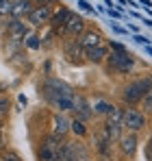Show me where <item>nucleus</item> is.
Wrapping results in <instances>:
<instances>
[{
	"mask_svg": "<svg viewBox=\"0 0 152 161\" xmlns=\"http://www.w3.org/2000/svg\"><path fill=\"white\" fill-rule=\"evenodd\" d=\"M41 94L44 98L50 103L52 107H57L59 111H72L74 107V92L68 83L59 79H46L44 85H41Z\"/></svg>",
	"mask_w": 152,
	"mask_h": 161,
	"instance_id": "1",
	"label": "nucleus"
},
{
	"mask_svg": "<svg viewBox=\"0 0 152 161\" xmlns=\"http://www.w3.org/2000/svg\"><path fill=\"white\" fill-rule=\"evenodd\" d=\"M63 144H65V142L61 139V135H57V133L44 137V142H41V146H39V153H37V159L39 161H57L61 148H63Z\"/></svg>",
	"mask_w": 152,
	"mask_h": 161,
	"instance_id": "2",
	"label": "nucleus"
},
{
	"mask_svg": "<svg viewBox=\"0 0 152 161\" xmlns=\"http://www.w3.org/2000/svg\"><path fill=\"white\" fill-rule=\"evenodd\" d=\"M122 118H124V113L115 107L111 109V113L106 115V124H104V133L102 135L109 142H115V139L122 137Z\"/></svg>",
	"mask_w": 152,
	"mask_h": 161,
	"instance_id": "3",
	"label": "nucleus"
},
{
	"mask_svg": "<svg viewBox=\"0 0 152 161\" xmlns=\"http://www.w3.org/2000/svg\"><path fill=\"white\" fill-rule=\"evenodd\" d=\"M152 87V80L150 79H139L135 80V83H130L126 89H124V94H122V98L126 100V103H139L144 96H146V92Z\"/></svg>",
	"mask_w": 152,
	"mask_h": 161,
	"instance_id": "4",
	"label": "nucleus"
},
{
	"mask_svg": "<svg viewBox=\"0 0 152 161\" xmlns=\"http://www.w3.org/2000/svg\"><path fill=\"white\" fill-rule=\"evenodd\" d=\"M109 68H113L120 74H128L133 70V57L128 54V50H111L109 54Z\"/></svg>",
	"mask_w": 152,
	"mask_h": 161,
	"instance_id": "5",
	"label": "nucleus"
},
{
	"mask_svg": "<svg viewBox=\"0 0 152 161\" xmlns=\"http://www.w3.org/2000/svg\"><path fill=\"white\" fill-rule=\"evenodd\" d=\"M63 54L70 63H83V57H85V50H83V44L80 39H68L63 44Z\"/></svg>",
	"mask_w": 152,
	"mask_h": 161,
	"instance_id": "6",
	"label": "nucleus"
},
{
	"mask_svg": "<svg viewBox=\"0 0 152 161\" xmlns=\"http://www.w3.org/2000/svg\"><path fill=\"white\" fill-rule=\"evenodd\" d=\"M50 7L48 4H37V7H33V11L28 13V22L33 24V26H44V24H50Z\"/></svg>",
	"mask_w": 152,
	"mask_h": 161,
	"instance_id": "7",
	"label": "nucleus"
},
{
	"mask_svg": "<svg viewBox=\"0 0 152 161\" xmlns=\"http://www.w3.org/2000/svg\"><path fill=\"white\" fill-rule=\"evenodd\" d=\"M144 124H146V118L139 113V111H135V109H126L124 111V118H122V126H126L128 131H141L144 129Z\"/></svg>",
	"mask_w": 152,
	"mask_h": 161,
	"instance_id": "8",
	"label": "nucleus"
},
{
	"mask_svg": "<svg viewBox=\"0 0 152 161\" xmlns=\"http://www.w3.org/2000/svg\"><path fill=\"white\" fill-rule=\"evenodd\" d=\"M117 142H120V150H122L124 157H135V153H137V137H135V133L122 135Z\"/></svg>",
	"mask_w": 152,
	"mask_h": 161,
	"instance_id": "9",
	"label": "nucleus"
},
{
	"mask_svg": "<svg viewBox=\"0 0 152 161\" xmlns=\"http://www.w3.org/2000/svg\"><path fill=\"white\" fill-rule=\"evenodd\" d=\"M83 31H85L83 18L76 15V13H72L70 20H68V24H65V28H63V33H65V35H72V37H78V35H83Z\"/></svg>",
	"mask_w": 152,
	"mask_h": 161,
	"instance_id": "10",
	"label": "nucleus"
},
{
	"mask_svg": "<svg viewBox=\"0 0 152 161\" xmlns=\"http://www.w3.org/2000/svg\"><path fill=\"white\" fill-rule=\"evenodd\" d=\"M33 11V2L30 0H11V15L15 18V20H20V18H28V13Z\"/></svg>",
	"mask_w": 152,
	"mask_h": 161,
	"instance_id": "11",
	"label": "nucleus"
},
{
	"mask_svg": "<svg viewBox=\"0 0 152 161\" xmlns=\"http://www.w3.org/2000/svg\"><path fill=\"white\" fill-rule=\"evenodd\" d=\"M80 44H83V50H85V53L91 50V48L104 46V44H102V35H100V33H96V31H87V33H83Z\"/></svg>",
	"mask_w": 152,
	"mask_h": 161,
	"instance_id": "12",
	"label": "nucleus"
},
{
	"mask_svg": "<svg viewBox=\"0 0 152 161\" xmlns=\"http://www.w3.org/2000/svg\"><path fill=\"white\" fill-rule=\"evenodd\" d=\"M70 15H72V11H68V9H59V11H57V13L50 18L52 28H54L57 33H63V28H65V24H68Z\"/></svg>",
	"mask_w": 152,
	"mask_h": 161,
	"instance_id": "13",
	"label": "nucleus"
},
{
	"mask_svg": "<svg viewBox=\"0 0 152 161\" xmlns=\"http://www.w3.org/2000/svg\"><path fill=\"white\" fill-rule=\"evenodd\" d=\"M72 111L76 113L78 120H87V118L91 115V107H89V103H87L85 98H80V96H76V98H74V107H72Z\"/></svg>",
	"mask_w": 152,
	"mask_h": 161,
	"instance_id": "14",
	"label": "nucleus"
},
{
	"mask_svg": "<svg viewBox=\"0 0 152 161\" xmlns=\"http://www.w3.org/2000/svg\"><path fill=\"white\" fill-rule=\"evenodd\" d=\"M7 33H9V37L11 39H24L26 35H28V28L24 26V22H20V20H13L9 28H7Z\"/></svg>",
	"mask_w": 152,
	"mask_h": 161,
	"instance_id": "15",
	"label": "nucleus"
},
{
	"mask_svg": "<svg viewBox=\"0 0 152 161\" xmlns=\"http://www.w3.org/2000/svg\"><path fill=\"white\" fill-rule=\"evenodd\" d=\"M96 150H98V155H100L104 161L111 159V142L104 137V135H100L98 137V144H96Z\"/></svg>",
	"mask_w": 152,
	"mask_h": 161,
	"instance_id": "16",
	"label": "nucleus"
},
{
	"mask_svg": "<svg viewBox=\"0 0 152 161\" xmlns=\"http://www.w3.org/2000/svg\"><path fill=\"white\" fill-rule=\"evenodd\" d=\"M85 57H87V61L100 63L102 59L106 57V46H98V48H91V50H87V53H85Z\"/></svg>",
	"mask_w": 152,
	"mask_h": 161,
	"instance_id": "17",
	"label": "nucleus"
},
{
	"mask_svg": "<svg viewBox=\"0 0 152 161\" xmlns=\"http://www.w3.org/2000/svg\"><path fill=\"white\" fill-rule=\"evenodd\" d=\"M68 129H70V122H68L63 115H59V113H57V115H54V133L63 137V135L68 133Z\"/></svg>",
	"mask_w": 152,
	"mask_h": 161,
	"instance_id": "18",
	"label": "nucleus"
},
{
	"mask_svg": "<svg viewBox=\"0 0 152 161\" xmlns=\"http://www.w3.org/2000/svg\"><path fill=\"white\" fill-rule=\"evenodd\" d=\"M0 161H22V159L13 150H0Z\"/></svg>",
	"mask_w": 152,
	"mask_h": 161,
	"instance_id": "19",
	"label": "nucleus"
},
{
	"mask_svg": "<svg viewBox=\"0 0 152 161\" xmlns=\"http://www.w3.org/2000/svg\"><path fill=\"white\" fill-rule=\"evenodd\" d=\"M70 129H72L76 135H85V133H87V131H85V126H83V120H74V122L70 124Z\"/></svg>",
	"mask_w": 152,
	"mask_h": 161,
	"instance_id": "20",
	"label": "nucleus"
},
{
	"mask_svg": "<svg viewBox=\"0 0 152 161\" xmlns=\"http://www.w3.org/2000/svg\"><path fill=\"white\" fill-rule=\"evenodd\" d=\"M0 15H11V0H0Z\"/></svg>",
	"mask_w": 152,
	"mask_h": 161,
	"instance_id": "21",
	"label": "nucleus"
},
{
	"mask_svg": "<svg viewBox=\"0 0 152 161\" xmlns=\"http://www.w3.org/2000/svg\"><path fill=\"white\" fill-rule=\"evenodd\" d=\"M141 103H144V107H146V111H148V109H152V87L148 89V92H146V96L141 98Z\"/></svg>",
	"mask_w": 152,
	"mask_h": 161,
	"instance_id": "22",
	"label": "nucleus"
},
{
	"mask_svg": "<svg viewBox=\"0 0 152 161\" xmlns=\"http://www.w3.org/2000/svg\"><path fill=\"white\" fill-rule=\"evenodd\" d=\"M111 109H113V105H106V103H98V105H96V111H98V113H106V115H109Z\"/></svg>",
	"mask_w": 152,
	"mask_h": 161,
	"instance_id": "23",
	"label": "nucleus"
},
{
	"mask_svg": "<svg viewBox=\"0 0 152 161\" xmlns=\"http://www.w3.org/2000/svg\"><path fill=\"white\" fill-rule=\"evenodd\" d=\"M26 44H28V48H33V50H35V48H39V37H35V35H30Z\"/></svg>",
	"mask_w": 152,
	"mask_h": 161,
	"instance_id": "24",
	"label": "nucleus"
},
{
	"mask_svg": "<svg viewBox=\"0 0 152 161\" xmlns=\"http://www.w3.org/2000/svg\"><path fill=\"white\" fill-rule=\"evenodd\" d=\"M146 161H152V135L148 139V146H146Z\"/></svg>",
	"mask_w": 152,
	"mask_h": 161,
	"instance_id": "25",
	"label": "nucleus"
},
{
	"mask_svg": "<svg viewBox=\"0 0 152 161\" xmlns=\"http://www.w3.org/2000/svg\"><path fill=\"white\" fill-rule=\"evenodd\" d=\"M135 42H137V44H148V37H141V35H137V37H135Z\"/></svg>",
	"mask_w": 152,
	"mask_h": 161,
	"instance_id": "26",
	"label": "nucleus"
},
{
	"mask_svg": "<svg viewBox=\"0 0 152 161\" xmlns=\"http://www.w3.org/2000/svg\"><path fill=\"white\" fill-rule=\"evenodd\" d=\"M37 2H39V4H50L52 0H37Z\"/></svg>",
	"mask_w": 152,
	"mask_h": 161,
	"instance_id": "27",
	"label": "nucleus"
},
{
	"mask_svg": "<svg viewBox=\"0 0 152 161\" xmlns=\"http://www.w3.org/2000/svg\"><path fill=\"white\" fill-rule=\"evenodd\" d=\"M146 50H148V54H150V57H152V48H150V46H148V48H146Z\"/></svg>",
	"mask_w": 152,
	"mask_h": 161,
	"instance_id": "28",
	"label": "nucleus"
},
{
	"mask_svg": "<svg viewBox=\"0 0 152 161\" xmlns=\"http://www.w3.org/2000/svg\"><path fill=\"white\" fill-rule=\"evenodd\" d=\"M83 161H89V159H83Z\"/></svg>",
	"mask_w": 152,
	"mask_h": 161,
	"instance_id": "29",
	"label": "nucleus"
}]
</instances>
